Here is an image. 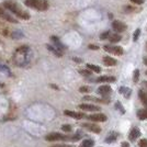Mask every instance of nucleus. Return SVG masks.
<instances>
[{
    "label": "nucleus",
    "mask_w": 147,
    "mask_h": 147,
    "mask_svg": "<svg viewBox=\"0 0 147 147\" xmlns=\"http://www.w3.org/2000/svg\"><path fill=\"white\" fill-rule=\"evenodd\" d=\"M14 64L19 67H25L31 61V49L28 45H22L16 49L13 55Z\"/></svg>",
    "instance_id": "f257e3e1"
},
{
    "label": "nucleus",
    "mask_w": 147,
    "mask_h": 147,
    "mask_svg": "<svg viewBox=\"0 0 147 147\" xmlns=\"http://www.w3.org/2000/svg\"><path fill=\"white\" fill-rule=\"evenodd\" d=\"M3 7L6 9H8L9 11H11L14 16H17L18 18L22 19V20H29L30 19V14L26 11H24L14 0H5L3 1Z\"/></svg>",
    "instance_id": "f03ea898"
},
{
    "label": "nucleus",
    "mask_w": 147,
    "mask_h": 147,
    "mask_svg": "<svg viewBox=\"0 0 147 147\" xmlns=\"http://www.w3.org/2000/svg\"><path fill=\"white\" fill-rule=\"evenodd\" d=\"M24 5L29 8L37 10V11H45L49 7L47 0H25Z\"/></svg>",
    "instance_id": "7ed1b4c3"
},
{
    "label": "nucleus",
    "mask_w": 147,
    "mask_h": 147,
    "mask_svg": "<svg viewBox=\"0 0 147 147\" xmlns=\"http://www.w3.org/2000/svg\"><path fill=\"white\" fill-rule=\"evenodd\" d=\"M45 140L49 142H64V141H73V136H68V135H64L61 133H49L45 136Z\"/></svg>",
    "instance_id": "20e7f679"
},
{
    "label": "nucleus",
    "mask_w": 147,
    "mask_h": 147,
    "mask_svg": "<svg viewBox=\"0 0 147 147\" xmlns=\"http://www.w3.org/2000/svg\"><path fill=\"white\" fill-rule=\"evenodd\" d=\"M103 49L105 52L108 53H111L113 55H117V56H121L124 54V51L121 46H112V45H104Z\"/></svg>",
    "instance_id": "39448f33"
},
{
    "label": "nucleus",
    "mask_w": 147,
    "mask_h": 147,
    "mask_svg": "<svg viewBox=\"0 0 147 147\" xmlns=\"http://www.w3.org/2000/svg\"><path fill=\"white\" fill-rule=\"evenodd\" d=\"M13 34V31L11 30V28L9 25L5 23L3 21H0V35L5 37H9V36H12Z\"/></svg>",
    "instance_id": "423d86ee"
},
{
    "label": "nucleus",
    "mask_w": 147,
    "mask_h": 147,
    "mask_svg": "<svg viewBox=\"0 0 147 147\" xmlns=\"http://www.w3.org/2000/svg\"><path fill=\"white\" fill-rule=\"evenodd\" d=\"M0 19L5 20V21H8L10 23H18V21L16 19H13L9 13L6 12V10L3 9V7L0 5Z\"/></svg>",
    "instance_id": "0eeeda50"
},
{
    "label": "nucleus",
    "mask_w": 147,
    "mask_h": 147,
    "mask_svg": "<svg viewBox=\"0 0 147 147\" xmlns=\"http://www.w3.org/2000/svg\"><path fill=\"white\" fill-rule=\"evenodd\" d=\"M64 114L67 115L69 117H73V119H76V120H81L84 117H86V114L84 112H76V111H69L66 110L64 111Z\"/></svg>",
    "instance_id": "6e6552de"
},
{
    "label": "nucleus",
    "mask_w": 147,
    "mask_h": 147,
    "mask_svg": "<svg viewBox=\"0 0 147 147\" xmlns=\"http://www.w3.org/2000/svg\"><path fill=\"white\" fill-rule=\"evenodd\" d=\"M87 117L92 122H105L108 120V117L103 113H96V114H91Z\"/></svg>",
    "instance_id": "1a4fd4ad"
},
{
    "label": "nucleus",
    "mask_w": 147,
    "mask_h": 147,
    "mask_svg": "<svg viewBox=\"0 0 147 147\" xmlns=\"http://www.w3.org/2000/svg\"><path fill=\"white\" fill-rule=\"evenodd\" d=\"M112 29L115 31L117 33H122L126 30V24L122 21H113L112 23Z\"/></svg>",
    "instance_id": "9d476101"
},
{
    "label": "nucleus",
    "mask_w": 147,
    "mask_h": 147,
    "mask_svg": "<svg viewBox=\"0 0 147 147\" xmlns=\"http://www.w3.org/2000/svg\"><path fill=\"white\" fill-rule=\"evenodd\" d=\"M79 109H81L82 111H90V112H96V111H99L100 108L97 107V105H93V104H88V103H81L79 104L78 107Z\"/></svg>",
    "instance_id": "9b49d317"
},
{
    "label": "nucleus",
    "mask_w": 147,
    "mask_h": 147,
    "mask_svg": "<svg viewBox=\"0 0 147 147\" xmlns=\"http://www.w3.org/2000/svg\"><path fill=\"white\" fill-rule=\"evenodd\" d=\"M111 92H112V89L108 85H102V86H100L98 88V93L101 94L102 97H108Z\"/></svg>",
    "instance_id": "f8f14e48"
},
{
    "label": "nucleus",
    "mask_w": 147,
    "mask_h": 147,
    "mask_svg": "<svg viewBox=\"0 0 147 147\" xmlns=\"http://www.w3.org/2000/svg\"><path fill=\"white\" fill-rule=\"evenodd\" d=\"M82 126L88 131L93 132V133H100L101 132V127L98 126L97 124H93V123H85V124H82Z\"/></svg>",
    "instance_id": "ddd939ff"
},
{
    "label": "nucleus",
    "mask_w": 147,
    "mask_h": 147,
    "mask_svg": "<svg viewBox=\"0 0 147 147\" xmlns=\"http://www.w3.org/2000/svg\"><path fill=\"white\" fill-rule=\"evenodd\" d=\"M117 59H114L113 57H111V56H104L103 57V64L105 66H108V67H110V66H115L117 65Z\"/></svg>",
    "instance_id": "4468645a"
},
{
    "label": "nucleus",
    "mask_w": 147,
    "mask_h": 147,
    "mask_svg": "<svg viewBox=\"0 0 147 147\" xmlns=\"http://www.w3.org/2000/svg\"><path fill=\"white\" fill-rule=\"evenodd\" d=\"M140 136H141V131L138 129H136V127H133V129H131V132H129V137L131 141L137 140V137H140Z\"/></svg>",
    "instance_id": "2eb2a0df"
},
{
    "label": "nucleus",
    "mask_w": 147,
    "mask_h": 147,
    "mask_svg": "<svg viewBox=\"0 0 147 147\" xmlns=\"http://www.w3.org/2000/svg\"><path fill=\"white\" fill-rule=\"evenodd\" d=\"M115 77L113 76H101V77H98L96 81L97 82H114L115 81Z\"/></svg>",
    "instance_id": "dca6fc26"
},
{
    "label": "nucleus",
    "mask_w": 147,
    "mask_h": 147,
    "mask_svg": "<svg viewBox=\"0 0 147 147\" xmlns=\"http://www.w3.org/2000/svg\"><path fill=\"white\" fill-rule=\"evenodd\" d=\"M46 47H47V49H49V52H52V53H53L54 55L57 56V57H61V56H63V51L59 49H57L54 45H46Z\"/></svg>",
    "instance_id": "f3484780"
},
{
    "label": "nucleus",
    "mask_w": 147,
    "mask_h": 147,
    "mask_svg": "<svg viewBox=\"0 0 147 147\" xmlns=\"http://www.w3.org/2000/svg\"><path fill=\"white\" fill-rule=\"evenodd\" d=\"M84 100H90V101H93V102H99V103H109V101L107 99H99L96 98V97H90V96H86L84 97Z\"/></svg>",
    "instance_id": "a211bd4d"
},
{
    "label": "nucleus",
    "mask_w": 147,
    "mask_h": 147,
    "mask_svg": "<svg viewBox=\"0 0 147 147\" xmlns=\"http://www.w3.org/2000/svg\"><path fill=\"white\" fill-rule=\"evenodd\" d=\"M51 40H52V42L54 43V46H56L57 49H61V51H64L65 49V46L63 45V44L59 42V40H58V37H56V36H52L51 37Z\"/></svg>",
    "instance_id": "6ab92c4d"
},
{
    "label": "nucleus",
    "mask_w": 147,
    "mask_h": 147,
    "mask_svg": "<svg viewBox=\"0 0 147 147\" xmlns=\"http://www.w3.org/2000/svg\"><path fill=\"white\" fill-rule=\"evenodd\" d=\"M121 35L119 34V33H114V34H111L110 36H109V41H110L111 43H117V42H120L121 41Z\"/></svg>",
    "instance_id": "aec40b11"
},
{
    "label": "nucleus",
    "mask_w": 147,
    "mask_h": 147,
    "mask_svg": "<svg viewBox=\"0 0 147 147\" xmlns=\"http://www.w3.org/2000/svg\"><path fill=\"white\" fill-rule=\"evenodd\" d=\"M94 146V141L93 140H85L82 141V143L79 145V147H93Z\"/></svg>",
    "instance_id": "412c9836"
},
{
    "label": "nucleus",
    "mask_w": 147,
    "mask_h": 147,
    "mask_svg": "<svg viewBox=\"0 0 147 147\" xmlns=\"http://www.w3.org/2000/svg\"><path fill=\"white\" fill-rule=\"evenodd\" d=\"M119 92L122 93L125 98H129V96H131V89L126 88V87H121V88L119 89Z\"/></svg>",
    "instance_id": "4be33fe9"
},
{
    "label": "nucleus",
    "mask_w": 147,
    "mask_h": 147,
    "mask_svg": "<svg viewBox=\"0 0 147 147\" xmlns=\"http://www.w3.org/2000/svg\"><path fill=\"white\" fill-rule=\"evenodd\" d=\"M140 98L142 100V103L147 108V92L144 90H140Z\"/></svg>",
    "instance_id": "5701e85b"
},
{
    "label": "nucleus",
    "mask_w": 147,
    "mask_h": 147,
    "mask_svg": "<svg viewBox=\"0 0 147 147\" xmlns=\"http://www.w3.org/2000/svg\"><path fill=\"white\" fill-rule=\"evenodd\" d=\"M87 68L90 69L91 71H94V73H100L101 71V68L97 65H93V64H87Z\"/></svg>",
    "instance_id": "b1692460"
},
{
    "label": "nucleus",
    "mask_w": 147,
    "mask_h": 147,
    "mask_svg": "<svg viewBox=\"0 0 147 147\" xmlns=\"http://www.w3.org/2000/svg\"><path fill=\"white\" fill-rule=\"evenodd\" d=\"M117 138V133H111L107 138H105V142L107 143H113V142H115Z\"/></svg>",
    "instance_id": "393cba45"
},
{
    "label": "nucleus",
    "mask_w": 147,
    "mask_h": 147,
    "mask_svg": "<svg viewBox=\"0 0 147 147\" xmlns=\"http://www.w3.org/2000/svg\"><path fill=\"white\" fill-rule=\"evenodd\" d=\"M137 117H140L141 120H147V110L146 109L138 111V112H137Z\"/></svg>",
    "instance_id": "a878e982"
},
{
    "label": "nucleus",
    "mask_w": 147,
    "mask_h": 147,
    "mask_svg": "<svg viewBox=\"0 0 147 147\" xmlns=\"http://www.w3.org/2000/svg\"><path fill=\"white\" fill-rule=\"evenodd\" d=\"M79 74L80 75H82V76L89 77V76H91V70H90V69H89V70H86V69H79Z\"/></svg>",
    "instance_id": "bb28decb"
},
{
    "label": "nucleus",
    "mask_w": 147,
    "mask_h": 147,
    "mask_svg": "<svg viewBox=\"0 0 147 147\" xmlns=\"http://www.w3.org/2000/svg\"><path fill=\"white\" fill-rule=\"evenodd\" d=\"M90 91H91V89L88 86H82L79 88V92H81V93H88V92Z\"/></svg>",
    "instance_id": "cd10ccee"
},
{
    "label": "nucleus",
    "mask_w": 147,
    "mask_h": 147,
    "mask_svg": "<svg viewBox=\"0 0 147 147\" xmlns=\"http://www.w3.org/2000/svg\"><path fill=\"white\" fill-rule=\"evenodd\" d=\"M136 9H137V8H134V7H131V6L124 7V11H125V12H136V11H137Z\"/></svg>",
    "instance_id": "c85d7f7f"
},
{
    "label": "nucleus",
    "mask_w": 147,
    "mask_h": 147,
    "mask_svg": "<svg viewBox=\"0 0 147 147\" xmlns=\"http://www.w3.org/2000/svg\"><path fill=\"white\" fill-rule=\"evenodd\" d=\"M61 129L64 131V132H66V133H69V132H71V126L69 125V124H64L63 126H61Z\"/></svg>",
    "instance_id": "c756f323"
},
{
    "label": "nucleus",
    "mask_w": 147,
    "mask_h": 147,
    "mask_svg": "<svg viewBox=\"0 0 147 147\" xmlns=\"http://www.w3.org/2000/svg\"><path fill=\"white\" fill-rule=\"evenodd\" d=\"M140 35H141V29H137V30L134 32V36H133V41L134 42H136L137 40H138V37H140Z\"/></svg>",
    "instance_id": "7c9ffc66"
},
{
    "label": "nucleus",
    "mask_w": 147,
    "mask_h": 147,
    "mask_svg": "<svg viewBox=\"0 0 147 147\" xmlns=\"http://www.w3.org/2000/svg\"><path fill=\"white\" fill-rule=\"evenodd\" d=\"M138 77H140V70H138V69H135L134 75H133V81H134V82H137Z\"/></svg>",
    "instance_id": "2f4dec72"
},
{
    "label": "nucleus",
    "mask_w": 147,
    "mask_h": 147,
    "mask_svg": "<svg viewBox=\"0 0 147 147\" xmlns=\"http://www.w3.org/2000/svg\"><path fill=\"white\" fill-rule=\"evenodd\" d=\"M110 35H111L110 31H107V32H104V33H102V34L100 35V38H101V40H105V38H109Z\"/></svg>",
    "instance_id": "473e14b6"
},
{
    "label": "nucleus",
    "mask_w": 147,
    "mask_h": 147,
    "mask_svg": "<svg viewBox=\"0 0 147 147\" xmlns=\"http://www.w3.org/2000/svg\"><path fill=\"white\" fill-rule=\"evenodd\" d=\"M115 107L117 108V110L121 111V113H122V114H124V113H125V110H124L123 105L121 103H120V102H117V103H115Z\"/></svg>",
    "instance_id": "72a5a7b5"
},
{
    "label": "nucleus",
    "mask_w": 147,
    "mask_h": 147,
    "mask_svg": "<svg viewBox=\"0 0 147 147\" xmlns=\"http://www.w3.org/2000/svg\"><path fill=\"white\" fill-rule=\"evenodd\" d=\"M138 145H140V147H147V140L146 138L141 140V141L138 142Z\"/></svg>",
    "instance_id": "f704fd0d"
},
{
    "label": "nucleus",
    "mask_w": 147,
    "mask_h": 147,
    "mask_svg": "<svg viewBox=\"0 0 147 147\" xmlns=\"http://www.w3.org/2000/svg\"><path fill=\"white\" fill-rule=\"evenodd\" d=\"M0 71H2V73L10 74V70H9V68L6 67V66H3V65H1V64H0Z\"/></svg>",
    "instance_id": "c9c22d12"
},
{
    "label": "nucleus",
    "mask_w": 147,
    "mask_h": 147,
    "mask_svg": "<svg viewBox=\"0 0 147 147\" xmlns=\"http://www.w3.org/2000/svg\"><path fill=\"white\" fill-rule=\"evenodd\" d=\"M129 1H132L135 5H143L144 3V0H129Z\"/></svg>",
    "instance_id": "e433bc0d"
},
{
    "label": "nucleus",
    "mask_w": 147,
    "mask_h": 147,
    "mask_svg": "<svg viewBox=\"0 0 147 147\" xmlns=\"http://www.w3.org/2000/svg\"><path fill=\"white\" fill-rule=\"evenodd\" d=\"M88 47H89L90 49H99V47L97 46V45H92V44H90V45H89Z\"/></svg>",
    "instance_id": "4c0bfd02"
},
{
    "label": "nucleus",
    "mask_w": 147,
    "mask_h": 147,
    "mask_svg": "<svg viewBox=\"0 0 147 147\" xmlns=\"http://www.w3.org/2000/svg\"><path fill=\"white\" fill-rule=\"evenodd\" d=\"M51 147H73L71 145H54V146H51Z\"/></svg>",
    "instance_id": "58836bf2"
},
{
    "label": "nucleus",
    "mask_w": 147,
    "mask_h": 147,
    "mask_svg": "<svg viewBox=\"0 0 147 147\" xmlns=\"http://www.w3.org/2000/svg\"><path fill=\"white\" fill-rule=\"evenodd\" d=\"M121 146H122V147H129V144L127 143V142H123Z\"/></svg>",
    "instance_id": "ea45409f"
},
{
    "label": "nucleus",
    "mask_w": 147,
    "mask_h": 147,
    "mask_svg": "<svg viewBox=\"0 0 147 147\" xmlns=\"http://www.w3.org/2000/svg\"><path fill=\"white\" fill-rule=\"evenodd\" d=\"M73 59H74L75 61H77V63H81V61H82L81 59H80V58H77V57H74Z\"/></svg>",
    "instance_id": "a19ab883"
},
{
    "label": "nucleus",
    "mask_w": 147,
    "mask_h": 147,
    "mask_svg": "<svg viewBox=\"0 0 147 147\" xmlns=\"http://www.w3.org/2000/svg\"><path fill=\"white\" fill-rule=\"evenodd\" d=\"M51 87H52V88H53V89H56V90H57V89H58V87H57V86H55V85H51Z\"/></svg>",
    "instance_id": "79ce46f5"
},
{
    "label": "nucleus",
    "mask_w": 147,
    "mask_h": 147,
    "mask_svg": "<svg viewBox=\"0 0 147 147\" xmlns=\"http://www.w3.org/2000/svg\"><path fill=\"white\" fill-rule=\"evenodd\" d=\"M143 61H144V64L147 66V57H144V59H143Z\"/></svg>",
    "instance_id": "37998d69"
},
{
    "label": "nucleus",
    "mask_w": 147,
    "mask_h": 147,
    "mask_svg": "<svg viewBox=\"0 0 147 147\" xmlns=\"http://www.w3.org/2000/svg\"><path fill=\"white\" fill-rule=\"evenodd\" d=\"M145 86H146V87H147V81H146V82H145Z\"/></svg>",
    "instance_id": "c03bdc74"
},
{
    "label": "nucleus",
    "mask_w": 147,
    "mask_h": 147,
    "mask_svg": "<svg viewBox=\"0 0 147 147\" xmlns=\"http://www.w3.org/2000/svg\"><path fill=\"white\" fill-rule=\"evenodd\" d=\"M145 74H146V75H147V70H146V71H145Z\"/></svg>",
    "instance_id": "a18cd8bd"
},
{
    "label": "nucleus",
    "mask_w": 147,
    "mask_h": 147,
    "mask_svg": "<svg viewBox=\"0 0 147 147\" xmlns=\"http://www.w3.org/2000/svg\"><path fill=\"white\" fill-rule=\"evenodd\" d=\"M146 47H147V45H146Z\"/></svg>",
    "instance_id": "49530a36"
}]
</instances>
